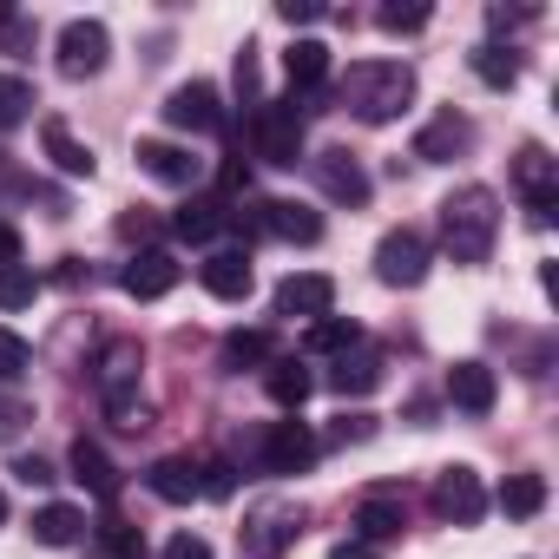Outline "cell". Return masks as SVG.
Wrapping results in <instances>:
<instances>
[{
    "label": "cell",
    "instance_id": "obj_1",
    "mask_svg": "<svg viewBox=\"0 0 559 559\" xmlns=\"http://www.w3.org/2000/svg\"><path fill=\"white\" fill-rule=\"evenodd\" d=\"M336 106L356 112L362 126H389L415 106V67L408 60H356L336 86Z\"/></svg>",
    "mask_w": 559,
    "mask_h": 559
},
{
    "label": "cell",
    "instance_id": "obj_2",
    "mask_svg": "<svg viewBox=\"0 0 559 559\" xmlns=\"http://www.w3.org/2000/svg\"><path fill=\"white\" fill-rule=\"evenodd\" d=\"M493 237H500V198L487 185H461L441 198V243L454 263H487L493 257Z\"/></svg>",
    "mask_w": 559,
    "mask_h": 559
},
{
    "label": "cell",
    "instance_id": "obj_3",
    "mask_svg": "<svg viewBox=\"0 0 559 559\" xmlns=\"http://www.w3.org/2000/svg\"><path fill=\"white\" fill-rule=\"evenodd\" d=\"M250 152L276 171L304 165V112L297 99H257L250 106Z\"/></svg>",
    "mask_w": 559,
    "mask_h": 559
},
{
    "label": "cell",
    "instance_id": "obj_4",
    "mask_svg": "<svg viewBox=\"0 0 559 559\" xmlns=\"http://www.w3.org/2000/svg\"><path fill=\"white\" fill-rule=\"evenodd\" d=\"M376 276H382V284L389 290H415L421 284V276H428V237L421 230H389L382 243H376Z\"/></svg>",
    "mask_w": 559,
    "mask_h": 559
},
{
    "label": "cell",
    "instance_id": "obj_5",
    "mask_svg": "<svg viewBox=\"0 0 559 559\" xmlns=\"http://www.w3.org/2000/svg\"><path fill=\"white\" fill-rule=\"evenodd\" d=\"M132 382H139V343H112L106 362H99V395H106V415L119 428H139V402H132Z\"/></svg>",
    "mask_w": 559,
    "mask_h": 559
},
{
    "label": "cell",
    "instance_id": "obj_6",
    "mask_svg": "<svg viewBox=\"0 0 559 559\" xmlns=\"http://www.w3.org/2000/svg\"><path fill=\"white\" fill-rule=\"evenodd\" d=\"M428 500H435V513H441L448 526H474V520L487 513V487H480L474 467H441Z\"/></svg>",
    "mask_w": 559,
    "mask_h": 559
},
{
    "label": "cell",
    "instance_id": "obj_7",
    "mask_svg": "<svg viewBox=\"0 0 559 559\" xmlns=\"http://www.w3.org/2000/svg\"><path fill=\"white\" fill-rule=\"evenodd\" d=\"M263 474H304L310 461H317V435H310V421H270L263 428Z\"/></svg>",
    "mask_w": 559,
    "mask_h": 559
},
{
    "label": "cell",
    "instance_id": "obj_8",
    "mask_svg": "<svg viewBox=\"0 0 559 559\" xmlns=\"http://www.w3.org/2000/svg\"><path fill=\"white\" fill-rule=\"evenodd\" d=\"M250 230L284 237V243H317V237H323V211H310V204H297V198H263V204L250 211Z\"/></svg>",
    "mask_w": 559,
    "mask_h": 559
},
{
    "label": "cell",
    "instance_id": "obj_9",
    "mask_svg": "<svg viewBox=\"0 0 559 559\" xmlns=\"http://www.w3.org/2000/svg\"><path fill=\"white\" fill-rule=\"evenodd\" d=\"M297 533H304V507H297V500H263V507H250V526H243V539H250L257 559L284 552Z\"/></svg>",
    "mask_w": 559,
    "mask_h": 559
},
{
    "label": "cell",
    "instance_id": "obj_10",
    "mask_svg": "<svg viewBox=\"0 0 559 559\" xmlns=\"http://www.w3.org/2000/svg\"><path fill=\"white\" fill-rule=\"evenodd\" d=\"M276 317H304V323H317V317H330L336 310V284L323 270H297V276H284V284H276Z\"/></svg>",
    "mask_w": 559,
    "mask_h": 559
},
{
    "label": "cell",
    "instance_id": "obj_11",
    "mask_svg": "<svg viewBox=\"0 0 559 559\" xmlns=\"http://www.w3.org/2000/svg\"><path fill=\"white\" fill-rule=\"evenodd\" d=\"M106 53H112V34L99 21H67L60 27V73L67 80H93L106 67Z\"/></svg>",
    "mask_w": 559,
    "mask_h": 559
},
{
    "label": "cell",
    "instance_id": "obj_12",
    "mask_svg": "<svg viewBox=\"0 0 559 559\" xmlns=\"http://www.w3.org/2000/svg\"><path fill=\"white\" fill-rule=\"evenodd\" d=\"M310 171H317V185H323V198H336V204H369V171H362V158L356 152H343V145H330V152H317L310 158Z\"/></svg>",
    "mask_w": 559,
    "mask_h": 559
},
{
    "label": "cell",
    "instance_id": "obj_13",
    "mask_svg": "<svg viewBox=\"0 0 559 559\" xmlns=\"http://www.w3.org/2000/svg\"><path fill=\"white\" fill-rule=\"evenodd\" d=\"M178 276H185V263H178L171 250H139V257L119 270V290L139 297V304H152V297H171V290H178Z\"/></svg>",
    "mask_w": 559,
    "mask_h": 559
},
{
    "label": "cell",
    "instance_id": "obj_14",
    "mask_svg": "<svg viewBox=\"0 0 559 559\" xmlns=\"http://www.w3.org/2000/svg\"><path fill=\"white\" fill-rule=\"evenodd\" d=\"M467 145H474V119L454 112V106H441V112L415 132V158H421V165H448V158H461Z\"/></svg>",
    "mask_w": 559,
    "mask_h": 559
},
{
    "label": "cell",
    "instance_id": "obj_15",
    "mask_svg": "<svg viewBox=\"0 0 559 559\" xmlns=\"http://www.w3.org/2000/svg\"><path fill=\"white\" fill-rule=\"evenodd\" d=\"M198 284L217 297V304H243L257 290V270H250V250H211L198 263Z\"/></svg>",
    "mask_w": 559,
    "mask_h": 559
},
{
    "label": "cell",
    "instance_id": "obj_16",
    "mask_svg": "<svg viewBox=\"0 0 559 559\" xmlns=\"http://www.w3.org/2000/svg\"><path fill=\"white\" fill-rule=\"evenodd\" d=\"M513 178H520V191H526V217H533V224H552V211H559V171H552V158H546L539 145H526L520 165H513Z\"/></svg>",
    "mask_w": 559,
    "mask_h": 559
},
{
    "label": "cell",
    "instance_id": "obj_17",
    "mask_svg": "<svg viewBox=\"0 0 559 559\" xmlns=\"http://www.w3.org/2000/svg\"><path fill=\"white\" fill-rule=\"evenodd\" d=\"M165 119H171L178 132H224V99H217V86L191 80V86H178V93L165 99Z\"/></svg>",
    "mask_w": 559,
    "mask_h": 559
},
{
    "label": "cell",
    "instance_id": "obj_18",
    "mask_svg": "<svg viewBox=\"0 0 559 559\" xmlns=\"http://www.w3.org/2000/svg\"><path fill=\"white\" fill-rule=\"evenodd\" d=\"M139 171H145V178H158V185L191 191V185L204 178V158H191V152H185V145H171V139H139Z\"/></svg>",
    "mask_w": 559,
    "mask_h": 559
},
{
    "label": "cell",
    "instance_id": "obj_19",
    "mask_svg": "<svg viewBox=\"0 0 559 559\" xmlns=\"http://www.w3.org/2000/svg\"><path fill=\"white\" fill-rule=\"evenodd\" d=\"M67 467H73V480H80L93 500H119V467L106 461V448H99V441H86V435H80V441L67 448Z\"/></svg>",
    "mask_w": 559,
    "mask_h": 559
},
{
    "label": "cell",
    "instance_id": "obj_20",
    "mask_svg": "<svg viewBox=\"0 0 559 559\" xmlns=\"http://www.w3.org/2000/svg\"><path fill=\"white\" fill-rule=\"evenodd\" d=\"M448 402L467 408V415H487V408L500 402L493 369H487V362H454V369H448Z\"/></svg>",
    "mask_w": 559,
    "mask_h": 559
},
{
    "label": "cell",
    "instance_id": "obj_21",
    "mask_svg": "<svg viewBox=\"0 0 559 559\" xmlns=\"http://www.w3.org/2000/svg\"><path fill=\"white\" fill-rule=\"evenodd\" d=\"M145 487H152L165 507H191V500L204 493V487H198V461H191V454H165V461H152Z\"/></svg>",
    "mask_w": 559,
    "mask_h": 559
},
{
    "label": "cell",
    "instance_id": "obj_22",
    "mask_svg": "<svg viewBox=\"0 0 559 559\" xmlns=\"http://www.w3.org/2000/svg\"><path fill=\"white\" fill-rule=\"evenodd\" d=\"M263 389H270V402H276V408H290V415H297V408L310 402L317 376H310L297 356H270V362H263Z\"/></svg>",
    "mask_w": 559,
    "mask_h": 559
},
{
    "label": "cell",
    "instance_id": "obj_23",
    "mask_svg": "<svg viewBox=\"0 0 559 559\" xmlns=\"http://www.w3.org/2000/svg\"><path fill=\"white\" fill-rule=\"evenodd\" d=\"M237 217H230V204L224 198H185L178 204V217H171V230L185 237V243H211L217 230H230Z\"/></svg>",
    "mask_w": 559,
    "mask_h": 559
},
{
    "label": "cell",
    "instance_id": "obj_24",
    "mask_svg": "<svg viewBox=\"0 0 559 559\" xmlns=\"http://www.w3.org/2000/svg\"><path fill=\"white\" fill-rule=\"evenodd\" d=\"M402 526H408V507H402L395 493H369V500L356 507V539H369V546L402 539Z\"/></svg>",
    "mask_w": 559,
    "mask_h": 559
},
{
    "label": "cell",
    "instance_id": "obj_25",
    "mask_svg": "<svg viewBox=\"0 0 559 559\" xmlns=\"http://www.w3.org/2000/svg\"><path fill=\"white\" fill-rule=\"evenodd\" d=\"M330 389H336V395H369V389H382V356H376V349H362V343H356V349H343V356H336V369H330Z\"/></svg>",
    "mask_w": 559,
    "mask_h": 559
},
{
    "label": "cell",
    "instance_id": "obj_26",
    "mask_svg": "<svg viewBox=\"0 0 559 559\" xmlns=\"http://www.w3.org/2000/svg\"><path fill=\"white\" fill-rule=\"evenodd\" d=\"M40 139H47V158H53L67 178H93V145H80L67 119H47V126H40Z\"/></svg>",
    "mask_w": 559,
    "mask_h": 559
},
{
    "label": "cell",
    "instance_id": "obj_27",
    "mask_svg": "<svg viewBox=\"0 0 559 559\" xmlns=\"http://www.w3.org/2000/svg\"><path fill=\"white\" fill-rule=\"evenodd\" d=\"M284 73H290L297 93H317V86L330 80V47H323V40H297V47L284 53Z\"/></svg>",
    "mask_w": 559,
    "mask_h": 559
},
{
    "label": "cell",
    "instance_id": "obj_28",
    "mask_svg": "<svg viewBox=\"0 0 559 559\" xmlns=\"http://www.w3.org/2000/svg\"><path fill=\"white\" fill-rule=\"evenodd\" d=\"M217 356H224V369H230V376H243V369H263V362L276 356V343H270V330H230Z\"/></svg>",
    "mask_w": 559,
    "mask_h": 559
},
{
    "label": "cell",
    "instance_id": "obj_29",
    "mask_svg": "<svg viewBox=\"0 0 559 559\" xmlns=\"http://www.w3.org/2000/svg\"><path fill=\"white\" fill-rule=\"evenodd\" d=\"M80 533H86V513L67 507V500H53V507L34 513V539H40V546H73Z\"/></svg>",
    "mask_w": 559,
    "mask_h": 559
},
{
    "label": "cell",
    "instance_id": "obj_30",
    "mask_svg": "<svg viewBox=\"0 0 559 559\" xmlns=\"http://www.w3.org/2000/svg\"><path fill=\"white\" fill-rule=\"evenodd\" d=\"M93 559H145V533L132 520H99L93 526Z\"/></svg>",
    "mask_w": 559,
    "mask_h": 559
},
{
    "label": "cell",
    "instance_id": "obj_31",
    "mask_svg": "<svg viewBox=\"0 0 559 559\" xmlns=\"http://www.w3.org/2000/svg\"><path fill=\"white\" fill-rule=\"evenodd\" d=\"M356 343H362V330H356L349 317H317L310 336H304L310 356H343V349H356Z\"/></svg>",
    "mask_w": 559,
    "mask_h": 559
},
{
    "label": "cell",
    "instance_id": "obj_32",
    "mask_svg": "<svg viewBox=\"0 0 559 559\" xmlns=\"http://www.w3.org/2000/svg\"><path fill=\"white\" fill-rule=\"evenodd\" d=\"M500 507H507V520H533V513L546 507V480H539V474H507Z\"/></svg>",
    "mask_w": 559,
    "mask_h": 559
},
{
    "label": "cell",
    "instance_id": "obj_33",
    "mask_svg": "<svg viewBox=\"0 0 559 559\" xmlns=\"http://www.w3.org/2000/svg\"><path fill=\"white\" fill-rule=\"evenodd\" d=\"M467 60H474V73H480V80H487V86H500V93H507V86H513V80H520V60H513V53H507V47H493V40H487V47H474V53H467Z\"/></svg>",
    "mask_w": 559,
    "mask_h": 559
},
{
    "label": "cell",
    "instance_id": "obj_34",
    "mask_svg": "<svg viewBox=\"0 0 559 559\" xmlns=\"http://www.w3.org/2000/svg\"><path fill=\"white\" fill-rule=\"evenodd\" d=\"M27 112H34V86L14 80V73H0V132H14Z\"/></svg>",
    "mask_w": 559,
    "mask_h": 559
},
{
    "label": "cell",
    "instance_id": "obj_35",
    "mask_svg": "<svg viewBox=\"0 0 559 559\" xmlns=\"http://www.w3.org/2000/svg\"><path fill=\"white\" fill-rule=\"evenodd\" d=\"M34 290H40L34 263H14V270H0V310H27V304H34Z\"/></svg>",
    "mask_w": 559,
    "mask_h": 559
},
{
    "label": "cell",
    "instance_id": "obj_36",
    "mask_svg": "<svg viewBox=\"0 0 559 559\" xmlns=\"http://www.w3.org/2000/svg\"><path fill=\"white\" fill-rule=\"evenodd\" d=\"M27 362H34V349H27L14 330H0V382H21V376H27Z\"/></svg>",
    "mask_w": 559,
    "mask_h": 559
},
{
    "label": "cell",
    "instance_id": "obj_37",
    "mask_svg": "<svg viewBox=\"0 0 559 559\" xmlns=\"http://www.w3.org/2000/svg\"><path fill=\"white\" fill-rule=\"evenodd\" d=\"M198 487H204L211 500H224V493L237 487V467H230V461H198Z\"/></svg>",
    "mask_w": 559,
    "mask_h": 559
},
{
    "label": "cell",
    "instance_id": "obj_38",
    "mask_svg": "<svg viewBox=\"0 0 559 559\" xmlns=\"http://www.w3.org/2000/svg\"><path fill=\"white\" fill-rule=\"evenodd\" d=\"M382 27L389 34H421L428 27V8H421V0H415V8H402V0H395V8H382Z\"/></svg>",
    "mask_w": 559,
    "mask_h": 559
},
{
    "label": "cell",
    "instance_id": "obj_39",
    "mask_svg": "<svg viewBox=\"0 0 559 559\" xmlns=\"http://www.w3.org/2000/svg\"><path fill=\"white\" fill-rule=\"evenodd\" d=\"M158 559H211V539H198V533H171Z\"/></svg>",
    "mask_w": 559,
    "mask_h": 559
},
{
    "label": "cell",
    "instance_id": "obj_40",
    "mask_svg": "<svg viewBox=\"0 0 559 559\" xmlns=\"http://www.w3.org/2000/svg\"><path fill=\"white\" fill-rule=\"evenodd\" d=\"M0 47H8V53H27V47H34V21H21V14L0 21Z\"/></svg>",
    "mask_w": 559,
    "mask_h": 559
},
{
    "label": "cell",
    "instance_id": "obj_41",
    "mask_svg": "<svg viewBox=\"0 0 559 559\" xmlns=\"http://www.w3.org/2000/svg\"><path fill=\"white\" fill-rule=\"evenodd\" d=\"M376 435V415H343L336 421V441H369Z\"/></svg>",
    "mask_w": 559,
    "mask_h": 559
},
{
    "label": "cell",
    "instance_id": "obj_42",
    "mask_svg": "<svg viewBox=\"0 0 559 559\" xmlns=\"http://www.w3.org/2000/svg\"><path fill=\"white\" fill-rule=\"evenodd\" d=\"M276 14H284L290 27H310V21H317L323 8H317V0H284V8H276Z\"/></svg>",
    "mask_w": 559,
    "mask_h": 559
},
{
    "label": "cell",
    "instance_id": "obj_43",
    "mask_svg": "<svg viewBox=\"0 0 559 559\" xmlns=\"http://www.w3.org/2000/svg\"><path fill=\"white\" fill-rule=\"evenodd\" d=\"M14 263H21V230L0 224V270H14Z\"/></svg>",
    "mask_w": 559,
    "mask_h": 559
},
{
    "label": "cell",
    "instance_id": "obj_44",
    "mask_svg": "<svg viewBox=\"0 0 559 559\" xmlns=\"http://www.w3.org/2000/svg\"><path fill=\"white\" fill-rule=\"evenodd\" d=\"M14 474H21V480H27V487H47V480H53V467H47V461H40V454H34V461H21V467H14Z\"/></svg>",
    "mask_w": 559,
    "mask_h": 559
},
{
    "label": "cell",
    "instance_id": "obj_45",
    "mask_svg": "<svg viewBox=\"0 0 559 559\" xmlns=\"http://www.w3.org/2000/svg\"><path fill=\"white\" fill-rule=\"evenodd\" d=\"M330 559H376V546H369V539H343Z\"/></svg>",
    "mask_w": 559,
    "mask_h": 559
},
{
    "label": "cell",
    "instance_id": "obj_46",
    "mask_svg": "<svg viewBox=\"0 0 559 559\" xmlns=\"http://www.w3.org/2000/svg\"><path fill=\"white\" fill-rule=\"evenodd\" d=\"M0 520H8V493H0Z\"/></svg>",
    "mask_w": 559,
    "mask_h": 559
}]
</instances>
